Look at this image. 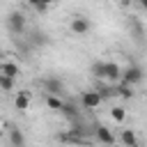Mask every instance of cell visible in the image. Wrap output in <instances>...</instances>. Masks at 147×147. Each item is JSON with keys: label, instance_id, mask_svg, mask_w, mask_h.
Instances as JSON below:
<instances>
[{"label": "cell", "instance_id": "cell-1", "mask_svg": "<svg viewBox=\"0 0 147 147\" xmlns=\"http://www.w3.org/2000/svg\"><path fill=\"white\" fill-rule=\"evenodd\" d=\"M101 101H103V94H101L99 90H87V92L80 94V103H83V108H87V110L96 108Z\"/></svg>", "mask_w": 147, "mask_h": 147}, {"label": "cell", "instance_id": "cell-2", "mask_svg": "<svg viewBox=\"0 0 147 147\" xmlns=\"http://www.w3.org/2000/svg\"><path fill=\"white\" fill-rule=\"evenodd\" d=\"M122 80H124L126 85H138V83L142 80V69H140L138 64H129V67L122 71Z\"/></svg>", "mask_w": 147, "mask_h": 147}, {"label": "cell", "instance_id": "cell-3", "mask_svg": "<svg viewBox=\"0 0 147 147\" xmlns=\"http://www.w3.org/2000/svg\"><path fill=\"white\" fill-rule=\"evenodd\" d=\"M7 25H9V30H11L14 34H21V32L25 30V16L18 14V11H11L9 18H7Z\"/></svg>", "mask_w": 147, "mask_h": 147}, {"label": "cell", "instance_id": "cell-4", "mask_svg": "<svg viewBox=\"0 0 147 147\" xmlns=\"http://www.w3.org/2000/svg\"><path fill=\"white\" fill-rule=\"evenodd\" d=\"M90 28H92L90 18H85V16H74L71 18V32L74 34H87Z\"/></svg>", "mask_w": 147, "mask_h": 147}, {"label": "cell", "instance_id": "cell-5", "mask_svg": "<svg viewBox=\"0 0 147 147\" xmlns=\"http://www.w3.org/2000/svg\"><path fill=\"white\" fill-rule=\"evenodd\" d=\"M94 136H96V140H99L101 145H113V142H115V136H113L110 129L103 126V124H94Z\"/></svg>", "mask_w": 147, "mask_h": 147}, {"label": "cell", "instance_id": "cell-6", "mask_svg": "<svg viewBox=\"0 0 147 147\" xmlns=\"http://www.w3.org/2000/svg\"><path fill=\"white\" fill-rule=\"evenodd\" d=\"M44 87H46L48 94H55V96H62V94H64V85H62V80H57V78H53V76L44 78Z\"/></svg>", "mask_w": 147, "mask_h": 147}, {"label": "cell", "instance_id": "cell-7", "mask_svg": "<svg viewBox=\"0 0 147 147\" xmlns=\"http://www.w3.org/2000/svg\"><path fill=\"white\" fill-rule=\"evenodd\" d=\"M122 71H124V69H119L117 62H106V80H110V83L119 80V78H122Z\"/></svg>", "mask_w": 147, "mask_h": 147}, {"label": "cell", "instance_id": "cell-8", "mask_svg": "<svg viewBox=\"0 0 147 147\" xmlns=\"http://www.w3.org/2000/svg\"><path fill=\"white\" fill-rule=\"evenodd\" d=\"M0 74L9 76V78H18V64L16 62H2L0 64Z\"/></svg>", "mask_w": 147, "mask_h": 147}, {"label": "cell", "instance_id": "cell-9", "mask_svg": "<svg viewBox=\"0 0 147 147\" xmlns=\"http://www.w3.org/2000/svg\"><path fill=\"white\" fill-rule=\"evenodd\" d=\"M9 142H11V147H25L23 133L18 129H9Z\"/></svg>", "mask_w": 147, "mask_h": 147}, {"label": "cell", "instance_id": "cell-10", "mask_svg": "<svg viewBox=\"0 0 147 147\" xmlns=\"http://www.w3.org/2000/svg\"><path fill=\"white\" fill-rule=\"evenodd\" d=\"M46 106H48L51 110H60V113H62V108H64V101H62L60 96H55V94H48V96H46Z\"/></svg>", "mask_w": 147, "mask_h": 147}, {"label": "cell", "instance_id": "cell-11", "mask_svg": "<svg viewBox=\"0 0 147 147\" xmlns=\"http://www.w3.org/2000/svg\"><path fill=\"white\" fill-rule=\"evenodd\" d=\"M28 106H30V99H28V94H25V92H18V96H16V110L25 113V110H28Z\"/></svg>", "mask_w": 147, "mask_h": 147}, {"label": "cell", "instance_id": "cell-12", "mask_svg": "<svg viewBox=\"0 0 147 147\" xmlns=\"http://www.w3.org/2000/svg\"><path fill=\"white\" fill-rule=\"evenodd\" d=\"M90 71L96 76V78H106V62H94L90 67Z\"/></svg>", "mask_w": 147, "mask_h": 147}, {"label": "cell", "instance_id": "cell-13", "mask_svg": "<svg viewBox=\"0 0 147 147\" xmlns=\"http://www.w3.org/2000/svg\"><path fill=\"white\" fill-rule=\"evenodd\" d=\"M122 142H124V147L136 145V133H133L131 129H124V131H122Z\"/></svg>", "mask_w": 147, "mask_h": 147}, {"label": "cell", "instance_id": "cell-14", "mask_svg": "<svg viewBox=\"0 0 147 147\" xmlns=\"http://www.w3.org/2000/svg\"><path fill=\"white\" fill-rule=\"evenodd\" d=\"M0 87H2L5 92H11V90H14V78H9V76H2V74H0Z\"/></svg>", "mask_w": 147, "mask_h": 147}, {"label": "cell", "instance_id": "cell-15", "mask_svg": "<svg viewBox=\"0 0 147 147\" xmlns=\"http://www.w3.org/2000/svg\"><path fill=\"white\" fill-rule=\"evenodd\" d=\"M110 115H113V119H115V122H124V117H126V110H124L122 106H115V108L110 110Z\"/></svg>", "mask_w": 147, "mask_h": 147}, {"label": "cell", "instance_id": "cell-16", "mask_svg": "<svg viewBox=\"0 0 147 147\" xmlns=\"http://www.w3.org/2000/svg\"><path fill=\"white\" fill-rule=\"evenodd\" d=\"M62 113H64L69 119H78V110H76V106H71V103H64Z\"/></svg>", "mask_w": 147, "mask_h": 147}, {"label": "cell", "instance_id": "cell-17", "mask_svg": "<svg viewBox=\"0 0 147 147\" xmlns=\"http://www.w3.org/2000/svg\"><path fill=\"white\" fill-rule=\"evenodd\" d=\"M28 2H30V5L34 7V9H39V11H44V9H46L48 5H53L55 0H28Z\"/></svg>", "mask_w": 147, "mask_h": 147}, {"label": "cell", "instance_id": "cell-18", "mask_svg": "<svg viewBox=\"0 0 147 147\" xmlns=\"http://www.w3.org/2000/svg\"><path fill=\"white\" fill-rule=\"evenodd\" d=\"M32 44H39V46H41V44H46V34L34 30V32H32Z\"/></svg>", "mask_w": 147, "mask_h": 147}, {"label": "cell", "instance_id": "cell-19", "mask_svg": "<svg viewBox=\"0 0 147 147\" xmlns=\"http://www.w3.org/2000/svg\"><path fill=\"white\" fill-rule=\"evenodd\" d=\"M117 92H119V94H122V96H124V99H129V96H131V94H133V92H131V85H126V83H124V85H122V87H119V90H117Z\"/></svg>", "mask_w": 147, "mask_h": 147}, {"label": "cell", "instance_id": "cell-20", "mask_svg": "<svg viewBox=\"0 0 147 147\" xmlns=\"http://www.w3.org/2000/svg\"><path fill=\"white\" fill-rule=\"evenodd\" d=\"M140 5H142V9H147V0H140Z\"/></svg>", "mask_w": 147, "mask_h": 147}]
</instances>
